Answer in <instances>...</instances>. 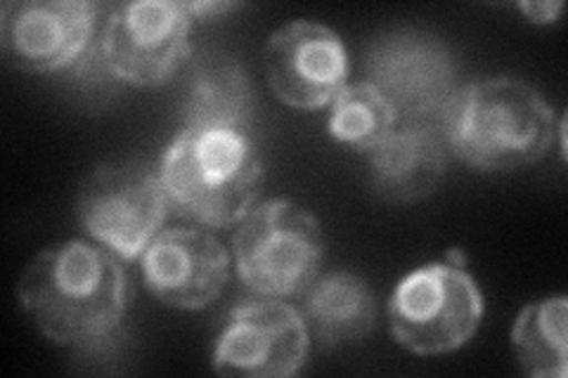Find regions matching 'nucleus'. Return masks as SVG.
<instances>
[{
  "mask_svg": "<svg viewBox=\"0 0 568 378\" xmlns=\"http://www.w3.org/2000/svg\"><path fill=\"white\" fill-rule=\"evenodd\" d=\"M365 76L390 102L400 123H429L436 129L459 88L453 50L438 35L419 29L377 35L367 50Z\"/></svg>",
  "mask_w": 568,
  "mask_h": 378,
  "instance_id": "8",
  "label": "nucleus"
},
{
  "mask_svg": "<svg viewBox=\"0 0 568 378\" xmlns=\"http://www.w3.org/2000/svg\"><path fill=\"white\" fill-rule=\"evenodd\" d=\"M530 22L536 24H552L555 20H559V12L564 10V3H555V0H549V3H519L517 6Z\"/></svg>",
  "mask_w": 568,
  "mask_h": 378,
  "instance_id": "18",
  "label": "nucleus"
},
{
  "mask_svg": "<svg viewBox=\"0 0 568 378\" xmlns=\"http://www.w3.org/2000/svg\"><path fill=\"white\" fill-rule=\"evenodd\" d=\"M256 114V93L242 62L223 50H204L185 62L178 100L183 129L248 133Z\"/></svg>",
  "mask_w": 568,
  "mask_h": 378,
  "instance_id": "13",
  "label": "nucleus"
},
{
  "mask_svg": "<svg viewBox=\"0 0 568 378\" xmlns=\"http://www.w3.org/2000/svg\"><path fill=\"white\" fill-rule=\"evenodd\" d=\"M233 258L206 227L162 229L140 256L148 292L173 310H204L230 282Z\"/></svg>",
  "mask_w": 568,
  "mask_h": 378,
  "instance_id": "12",
  "label": "nucleus"
},
{
  "mask_svg": "<svg viewBox=\"0 0 568 378\" xmlns=\"http://www.w3.org/2000/svg\"><path fill=\"white\" fill-rule=\"evenodd\" d=\"M169 211L159 171L142 164H102L83 177L77 196V215L88 237L121 260L145 254Z\"/></svg>",
  "mask_w": 568,
  "mask_h": 378,
  "instance_id": "6",
  "label": "nucleus"
},
{
  "mask_svg": "<svg viewBox=\"0 0 568 378\" xmlns=\"http://www.w3.org/2000/svg\"><path fill=\"white\" fill-rule=\"evenodd\" d=\"M323 258V225L287 196L256 204L233 234L237 277L258 298L304 296L317 279Z\"/></svg>",
  "mask_w": 568,
  "mask_h": 378,
  "instance_id": "4",
  "label": "nucleus"
},
{
  "mask_svg": "<svg viewBox=\"0 0 568 378\" xmlns=\"http://www.w3.org/2000/svg\"><path fill=\"white\" fill-rule=\"evenodd\" d=\"M448 147L429 123H398L382 145L367 154V177L384 204L407 206L432 196L446 177Z\"/></svg>",
  "mask_w": 568,
  "mask_h": 378,
  "instance_id": "14",
  "label": "nucleus"
},
{
  "mask_svg": "<svg viewBox=\"0 0 568 378\" xmlns=\"http://www.w3.org/2000/svg\"><path fill=\"white\" fill-rule=\"evenodd\" d=\"M159 177L178 215L221 229L256 206L263 161L248 133L181 129L162 154Z\"/></svg>",
  "mask_w": 568,
  "mask_h": 378,
  "instance_id": "3",
  "label": "nucleus"
},
{
  "mask_svg": "<svg viewBox=\"0 0 568 378\" xmlns=\"http://www.w3.org/2000/svg\"><path fill=\"white\" fill-rule=\"evenodd\" d=\"M194 17L187 3L135 0L106 14L98 48L106 71L123 83L156 88L171 81L192 55Z\"/></svg>",
  "mask_w": 568,
  "mask_h": 378,
  "instance_id": "7",
  "label": "nucleus"
},
{
  "mask_svg": "<svg viewBox=\"0 0 568 378\" xmlns=\"http://www.w3.org/2000/svg\"><path fill=\"white\" fill-rule=\"evenodd\" d=\"M448 152L481 173H507L538 164L564 135L536 85L514 76H495L459 85L438 121Z\"/></svg>",
  "mask_w": 568,
  "mask_h": 378,
  "instance_id": "2",
  "label": "nucleus"
},
{
  "mask_svg": "<svg viewBox=\"0 0 568 378\" xmlns=\"http://www.w3.org/2000/svg\"><path fill=\"white\" fill-rule=\"evenodd\" d=\"M311 346L304 313L280 298L256 296L230 310L211 367L219 376L290 378L306 367Z\"/></svg>",
  "mask_w": 568,
  "mask_h": 378,
  "instance_id": "9",
  "label": "nucleus"
},
{
  "mask_svg": "<svg viewBox=\"0 0 568 378\" xmlns=\"http://www.w3.org/2000/svg\"><path fill=\"white\" fill-rule=\"evenodd\" d=\"M190 12L194 20H213V17H219L221 12H230V10H237V3H187Z\"/></svg>",
  "mask_w": 568,
  "mask_h": 378,
  "instance_id": "19",
  "label": "nucleus"
},
{
  "mask_svg": "<svg viewBox=\"0 0 568 378\" xmlns=\"http://www.w3.org/2000/svg\"><path fill=\"white\" fill-rule=\"evenodd\" d=\"M22 313L52 346L110 355L126 338L129 277L100 244L71 239L41 251L17 282Z\"/></svg>",
  "mask_w": 568,
  "mask_h": 378,
  "instance_id": "1",
  "label": "nucleus"
},
{
  "mask_svg": "<svg viewBox=\"0 0 568 378\" xmlns=\"http://www.w3.org/2000/svg\"><path fill=\"white\" fill-rule=\"evenodd\" d=\"M566 319V296L528 303L514 319L511 348L524 374L532 378H564L568 374Z\"/></svg>",
  "mask_w": 568,
  "mask_h": 378,
  "instance_id": "16",
  "label": "nucleus"
},
{
  "mask_svg": "<svg viewBox=\"0 0 568 378\" xmlns=\"http://www.w3.org/2000/svg\"><path fill=\"white\" fill-rule=\"evenodd\" d=\"M100 10L88 0H10L0 8L6 64L24 74L74 67L95 43Z\"/></svg>",
  "mask_w": 568,
  "mask_h": 378,
  "instance_id": "10",
  "label": "nucleus"
},
{
  "mask_svg": "<svg viewBox=\"0 0 568 378\" xmlns=\"http://www.w3.org/2000/svg\"><path fill=\"white\" fill-rule=\"evenodd\" d=\"M304 317L311 338L325 350L358 346L377 327V298L369 284L336 269L308 286L304 294Z\"/></svg>",
  "mask_w": 568,
  "mask_h": 378,
  "instance_id": "15",
  "label": "nucleus"
},
{
  "mask_svg": "<svg viewBox=\"0 0 568 378\" xmlns=\"http://www.w3.org/2000/svg\"><path fill=\"white\" fill-rule=\"evenodd\" d=\"M273 95L292 110H325L348 85V50L334 29L296 20L275 29L263 52Z\"/></svg>",
  "mask_w": 568,
  "mask_h": 378,
  "instance_id": "11",
  "label": "nucleus"
},
{
  "mask_svg": "<svg viewBox=\"0 0 568 378\" xmlns=\"http://www.w3.org/2000/svg\"><path fill=\"white\" fill-rule=\"evenodd\" d=\"M398 114L379 90L367 83H351L329 104L327 131L339 145L369 154L394 133Z\"/></svg>",
  "mask_w": 568,
  "mask_h": 378,
  "instance_id": "17",
  "label": "nucleus"
},
{
  "mask_svg": "<svg viewBox=\"0 0 568 378\" xmlns=\"http://www.w3.org/2000/svg\"><path fill=\"white\" fill-rule=\"evenodd\" d=\"M390 336L407 353L438 357L465 348L484 319V294L465 265L429 263L405 275L386 303Z\"/></svg>",
  "mask_w": 568,
  "mask_h": 378,
  "instance_id": "5",
  "label": "nucleus"
}]
</instances>
